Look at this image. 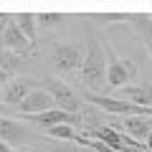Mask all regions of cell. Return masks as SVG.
<instances>
[{
    "instance_id": "obj_1",
    "label": "cell",
    "mask_w": 152,
    "mask_h": 152,
    "mask_svg": "<svg viewBox=\"0 0 152 152\" xmlns=\"http://www.w3.org/2000/svg\"><path fill=\"white\" fill-rule=\"evenodd\" d=\"M81 84L86 94H107V56L102 46V31L84 23V61Z\"/></svg>"
},
{
    "instance_id": "obj_2",
    "label": "cell",
    "mask_w": 152,
    "mask_h": 152,
    "mask_svg": "<svg viewBox=\"0 0 152 152\" xmlns=\"http://www.w3.org/2000/svg\"><path fill=\"white\" fill-rule=\"evenodd\" d=\"M102 46H104V56H107V91H117V89L127 86L129 79H134L140 66L129 58H119V53L112 48L109 38L102 31Z\"/></svg>"
},
{
    "instance_id": "obj_3",
    "label": "cell",
    "mask_w": 152,
    "mask_h": 152,
    "mask_svg": "<svg viewBox=\"0 0 152 152\" xmlns=\"http://www.w3.org/2000/svg\"><path fill=\"white\" fill-rule=\"evenodd\" d=\"M84 61V43L81 41H53L48 48V64L58 76H69L81 69Z\"/></svg>"
},
{
    "instance_id": "obj_4",
    "label": "cell",
    "mask_w": 152,
    "mask_h": 152,
    "mask_svg": "<svg viewBox=\"0 0 152 152\" xmlns=\"http://www.w3.org/2000/svg\"><path fill=\"white\" fill-rule=\"evenodd\" d=\"M38 140H41V134L33 127H28L26 122H20L18 117H8V114L0 117V142L3 145L13 147V150L31 152Z\"/></svg>"
},
{
    "instance_id": "obj_5",
    "label": "cell",
    "mask_w": 152,
    "mask_h": 152,
    "mask_svg": "<svg viewBox=\"0 0 152 152\" xmlns=\"http://www.w3.org/2000/svg\"><path fill=\"white\" fill-rule=\"evenodd\" d=\"M41 89H46L51 94L56 109H61L66 114H74V117H81V109H84L86 102L81 99V94L76 91V89H71V84H66L58 76H46L43 81H41Z\"/></svg>"
},
{
    "instance_id": "obj_6",
    "label": "cell",
    "mask_w": 152,
    "mask_h": 152,
    "mask_svg": "<svg viewBox=\"0 0 152 152\" xmlns=\"http://www.w3.org/2000/svg\"><path fill=\"white\" fill-rule=\"evenodd\" d=\"M33 89H38V79L26 76V74H18L3 86V91H0V104H3L5 109H15Z\"/></svg>"
},
{
    "instance_id": "obj_7",
    "label": "cell",
    "mask_w": 152,
    "mask_h": 152,
    "mask_svg": "<svg viewBox=\"0 0 152 152\" xmlns=\"http://www.w3.org/2000/svg\"><path fill=\"white\" fill-rule=\"evenodd\" d=\"M109 127H114L117 132H122L124 137H129L134 142H140V140L145 142L152 132V117H122L117 122L109 119Z\"/></svg>"
},
{
    "instance_id": "obj_8",
    "label": "cell",
    "mask_w": 152,
    "mask_h": 152,
    "mask_svg": "<svg viewBox=\"0 0 152 152\" xmlns=\"http://www.w3.org/2000/svg\"><path fill=\"white\" fill-rule=\"evenodd\" d=\"M0 48L10 51V53L20 56V58H26V56H33V53H36V48L31 46V41H28V38L23 36L20 31H18V26H15V20H13V15H10V20H8L5 31H3V41H0Z\"/></svg>"
},
{
    "instance_id": "obj_9",
    "label": "cell",
    "mask_w": 152,
    "mask_h": 152,
    "mask_svg": "<svg viewBox=\"0 0 152 152\" xmlns=\"http://www.w3.org/2000/svg\"><path fill=\"white\" fill-rule=\"evenodd\" d=\"M48 109H56V104H53V99H51V94L46 91V89L38 86V89H33V91L28 94L13 112H15L18 117H33V114L48 112Z\"/></svg>"
},
{
    "instance_id": "obj_10",
    "label": "cell",
    "mask_w": 152,
    "mask_h": 152,
    "mask_svg": "<svg viewBox=\"0 0 152 152\" xmlns=\"http://www.w3.org/2000/svg\"><path fill=\"white\" fill-rule=\"evenodd\" d=\"M114 99H122V102L134 104V107L152 109V81H145V84H127V86H122V89H117V91H114Z\"/></svg>"
},
{
    "instance_id": "obj_11",
    "label": "cell",
    "mask_w": 152,
    "mask_h": 152,
    "mask_svg": "<svg viewBox=\"0 0 152 152\" xmlns=\"http://www.w3.org/2000/svg\"><path fill=\"white\" fill-rule=\"evenodd\" d=\"M124 26H129L137 33V38L145 43L147 53L152 58V13H129Z\"/></svg>"
},
{
    "instance_id": "obj_12",
    "label": "cell",
    "mask_w": 152,
    "mask_h": 152,
    "mask_svg": "<svg viewBox=\"0 0 152 152\" xmlns=\"http://www.w3.org/2000/svg\"><path fill=\"white\" fill-rule=\"evenodd\" d=\"M13 20H15L18 31L23 33V36L31 41L33 48H38V26H36V13H18V15H13Z\"/></svg>"
},
{
    "instance_id": "obj_13",
    "label": "cell",
    "mask_w": 152,
    "mask_h": 152,
    "mask_svg": "<svg viewBox=\"0 0 152 152\" xmlns=\"http://www.w3.org/2000/svg\"><path fill=\"white\" fill-rule=\"evenodd\" d=\"M33 152H91V150L71 145V142H56V140H48V137H41L33 147Z\"/></svg>"
},
{
    "instance_id": "obj_14",
    "label": "cell",
    "mask_w": 152,
    "mask_h": 152,
    "mask_svg": "<svg viewBox=\"0 0 152 152\" xmlns=\"http://www.w3.org/2000/svg\"><path fill=\"white\" fill-rule=\"evenodd\" d=\"M66 20H69L66 13H38L36 15V26L46 28V31H56V28H61Z\"/></svg>"
},
{
    "instance_id": "obj_15",
    "label": "cell",
    "mask_w": 152,
    "mask_h": 152,
    "mask_svg": "<svg viewBox=\"0 0 152 152\" xmlns=\"http://www.w3.org/2000/svg\"><path fill=\"white\" fill-rule=\"evenodd\" d=\"M20 66H23V58H20V56L10 53V51H5V48H0V69L5 71V74L18 76V69H20Z\"/></svg>"
},
{
    "instance_id": "obj_16",
    "label": "cell",
    "mask_w": 152,
    "mask_h": 152,
    "mask_svg": "<svg viewBox=\"0 0 152 152\" xmlns=\"http://www.w3.org/2000/svg\"><path fill=\"white\" fill-rule=\"evenodd\" d=\"M129 13H99V15H86V20H96L91 26H99V28H107L112 23H119V20H127Z\"/></svg>"
},
{
    "instance_id": "obj_17",
    "label": "cell",
    "mask_w": 152,
    "mask_h": 152,
    "mask_svg": "<svg viewBox=\"0 0 152 152\" xmlns=\"http://www.w3.org/2000/svg\"><path fill=\"white\" fill-rule=\"evenodd\" d=\"M8 20H10V13H0V41H3V31H5Z\"/></svg>"
},
{
    "instance_id": "obj_18",
    "label": "cell",
    "mask_w": 152,
    "mask_h": 152,
    "mask_svg": "<svg viewBox=\"0 0 152 152\" xmlns=\"http://www.w3.org/2000/svg\"><path fill=\"white\" fill-rule=\"evenodd\" d=\"M10 79H13V76H10V74H5V71L0 69V91H3V86H5V84H8V81H10Z\"/></svg>"
},
{
    "instance_id": "obj_19",
    "label": "cell",
    "mask_w": 152,
    "mask_h": 152,
    "mask_svg": "<svg viewBox=\"0 0 152 152\" xmlns=\"http://www.w3.org/2000/svg\"><path fill=\"white\" fill-rule=\"evenodd\" d=\"M0 152H26V150H13V147H8V145L0 142Z\"/></svg>"
},
{
    "instance_id": "obj_20",
    "label": "cell",
    "mask_w": 152,
    "mask_h": 152,
    "mask_svg": "<svg viewBox=\"0 0 152 152\" xmlns=\"http://www.w3.org/2000/svg\"><path fill=\"white\" fill-rule=\"evenodd\" d=\"M145 147H147V150L152 152V132H150V137H147V140H145Z\"/></svg>"
}]
</instances>
